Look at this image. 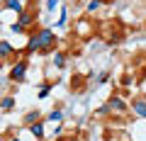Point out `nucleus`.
I'll use <instances>...</instances> for the list:
<instances>
[{
	"label": "nucleus",
	"mask_w": 146,
	"mask_h": 141,
	"mask_svg": "<svg viewBox=\"0 0 146 141\" xmlns=\"http://www.w3.org/2000/svg\"><path fill=\"white\" fill-rule=\"evenodd\" d=\"M36 37H39V44H42L44 51L54 46V32H51V29H42V32H36Z\"/></svg>",
	"instance_id": "obj_1"
},
{
	"label": "nucleus",
	"mask_w": 146,
	"mask_h": 141,
	"mask_svg": "<svg viewBox=\"0 0 146 141\" xmlns=\"http://www.w3.org/2000/svg\"><path fill=\"white\" fill-rule=\"evenodd\" d=\"M25 68H27V63H15V66H12V71H10V78L12 80H22L25 78Z\"/></svg>",
	"instance_id": "obj_2"
},
{
	"label": "nucleus",
	"mask_w": 146,
	"mask_h": 141,
	"mask_svg": "<svg viewBox=\"0 0 146 141\" xmlns=\"http://www.w3.org/2000/svg\"><path fill=\"white\" fill-rule=\"evenodd\" d=\"M110 107H112L115 112H124L127 110V102L122 97H112V100H110Z\"/></svg>",
	"instance_id": "obj_3"
},
{
	"label": "nucleus",
	"mask_w": 146,
	"mask_h": 141,
	"mask_svg": "<svg viewBox=\"0 0 146 141\" xmlns=\"http://www.w3.org/2000/svg\"><path fill=\"white\" fill-rule=\"evenodd\" d=\"M131 110H134L136 115L146 117V100H136V102H131Z\"/></svg>",
	"instance_id": "obj_4"
},
{
	"label": "nucleus",
	"mask_w": 146,
	"mask_h": 141,
	"mask_svg": "<svg viewBox=\"0 0 146 141\" xmlns=\"http://www.w3.org/2000/svg\"><path fill=\"white\" fill-rule=\"evenodd\" d=\"M32 22H34V15H29V12H25V15L20 17V22H17V24L22 27V29H25L27 24H32Z\"/></svg>",
	"instance_id": "obj_5"
},
{
	"label": "nucleus",
	"mask_w": 146,
	"mask_h": 141,
	"mask_svg": "<svg viewBox=\"0 0 146 141\" xmlns=\"http://www.w3.org/2000/svg\"><path fill=\"white\" fill-rule=\"evenodd\" d=\"M5 10H15V12H22V5H20V0H7V3H5Z\"/></svg>",
	"instance_id": "obj_6"
},
{
	"label": "nucleus",
	"mask_w": 146,
	"mask_h": 141,
	"mask_svg": "<svg viewBox=\"0 0 146 141\" xmlns=\"http://www.w3.org/2000/svg\"><path fill=\"white\" fill-rule=\"evenodd\" d=\"M36 49H42V44H39V37H36V34H32V39H29V46H27V51H36Z\"/></svg>",
	"instance_id": "obj_7"
},
{
	"label": "nucleus",
	"mask_w": 146,
	"mask_h": 141,
	"mask_svg": "<svg viewBox=\"0 0 146 141\" xmlns=\"http://www.w3.org/2000/svg\"><path fill=\"white\" fill-rule=\"evenodd\" d=\"M29 131L36 136V139H42V136H44V126H42V124H32V126H29Z\"/></svg>",
	"instance_id": "obj_8"
},
{
	"label": "nucleus",
	"mask_w": 146,
	"mask_h": 141,
	"mask_svg": "<svg viewBox=\"0 0 146 141\" xmlns=\"http://www.w3.org/2000/svg\"><path fill=\"white\" fill-rule=\"evenodd\" d=\"M0 51H3V56H7V54L12 51V46H10L7 42H3V44H0Z\"/></svg>",
	"instance_id": "obj_9"
},
{
	"label": "nucleus",
	"mask_w": 146,
	"mask_h": 141,
	"mask_svg": "<svg viewBox=\"0 0 146 141\" xmlns=\"http://www.w3.org/2000/svg\"><path fill=\"white\" fill-rule=\"evenodd\" d=\"M12 105H15V100H12V97H5V100H3V110H12Z\"/></svg>",
	"instance_id": "obj_10"
},
{
	"label": "nucleus",
	"mask_w": 146,
	"mask_h": 141,
	"mask_svg": "<svg viewBox=\"0 0 146 141\" xmlns=\"http://www.w3.org/2000/svg\"><path fill=\"white\" fill-rule=\"evenodd\" d=\"M100 5H102L100 0H90V3H88V10H90V12H95V10H98Z\"/></svg>",
	"instance_id": "obj_11"
},
{
	"label": "nucleus",
	"mask_w": 146,
	"mask_h": 141,
	"mask_svg": "<svg viewBox=\"0 0 146 141\" xmlns=\"http://www.w3.org/2000/svg\"><path fill=\"white\" fill-rule=\"evenodd\" d=\"M63 61H66V58H63V54H56V56H54V63H56L58 68L63 66Z\"/></svg>",
	"instance_id": "obj_12"
},
{
	"label": "nucleus",
	"mask_w": 146,
	"mask_h": 141,
	"mask_svg": "<svg viewBox=\"0 0 146 141\" xmlns=\"http://www.w3.org/2000/svg\"><path fill=\"white\" fill-rule=\"evenodd\" d=\"M66 17H68V12H66V7H63V10H61V20H58V27L66 24Z\"/></svg>",
	"instance_id": "obj_13"
},
{
	"label": "nucleus",
	"mask_w": 146,
	"mask_h": 141,
	"mask_svg": "<svg viewBox=\"0 0 146 141\" xmlns=\"http://www.w3.org/2000/svg\"><path fill=\"white\" fill-rule=\"evenodd\" d=\"M49 119H51V122H58V119H61V112H51V115H49Z\"/></svg>",
	"instance_id": "obj_14"
},
{
	"label": "nucleus",
	"mask_w": 146,
	"mask_h": 141,
	"mask_svg": "<svg viewBox=\"0 0 146 141\" xmlns=\"http://www.w3.org/2000/svg\"><path fill=\"white\" fill-rule=\"evenodd\" d=\"M56 5H58V0H46V7H49V10H54Z\"/></svg>",
	"instance_id": "obj_15"
},
{
	"label": "nucleus",
	"mask_w": 146,
	"mask_h": 141,
	"mask_svg": "<svg viewBox=\"0 0 146 141\" xmlns=\"http://www.w3.org/2000/svg\"><path fill=\"white\" fill-rule=\"evenodd\" d=\"M46 95H49V85H44V88H42V93H39V97H46Z\"/></svg>",
	"instance_id": "obj_16"
},
{
	"label": "nucleus",
	"mask_w": 146,
	"mask_h": 141,
	"mask_svg": "<svg viewBox=\"0 0 146 141\" xmlns=\"http://www.w3.org/2000/svg\"><path fill=\"white\" fill-rule=\"evenodd\" d=\"M10 141H20V139H10Z\"/></svg>",
	"instance_id": "obj_17"
},
{
	"label": "nucleus",
	"mask_w": 146,
	"mask_h": 141,
	"mask_svg": "<svg viewBox=\"0 0 146 141\" xmlns=\"http://www.w3.org/2000/svg\"><path fill=\"white\" fill-rule=\"evenodd\" d=\"M68 141H76V139H68Z\"/></svg>",
	"instance_id": "obj_18"
}]
</instances>
